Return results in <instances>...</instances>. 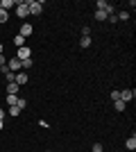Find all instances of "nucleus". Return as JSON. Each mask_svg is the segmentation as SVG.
I'll return each instance as SVG.
<instances>
[{
    "label": "nucleus",
    "instance_id": "f257e3e1",
    "mask_svg": "<svg viewBox=\"0 0 136 152\" xmlns=\"http://www.w3.org/2000/svg\"><path fill=\"white\" fill-rule=\"evenodd\" d=\"M16 16H18V18H25V16H30L27 0H25V2H23V0H20V2H16Z\"/></svg>",
    "mask_w": 136,
    "mask_h": 152
},
{
    "label": "nucleus",
    "instance_id": "f03ea898",
    "mask_svg": "<svg viewBox=\"0 0 136 152\" xmlns=\"http://www.w3.org/2000/svg\"><path fill=\"white\" fill-rule=\"evenodd\" d=\"M27 7H30V14H36V16L43 12V2L41 0H27Z\"/></svg>",
    "mask_w": 136,
    "mask_h": 152
},
{
    "label": "nucleus",
    "instance_id": "7ed1b4c3",
    "mask_svg": "<svg viewBox=\"0 0 136 152\" xmlns=\"http://www.w3.org/2000/svg\"><path fill=\"white\" fill-rule=\"evenodd\" d=\"M16 59H32V50L27 48V45H23V48H18V52H16Z\"/></svg>",
    "mask_w": 136,
    "mask_h": 152
},
{
    "label": "nucleus",
    "instance_id": "20e7f679",
    "mask_svg": "<svg viewBox=\"0 0 136 152\" xmlns=\"http://www.w3.org/2000/svg\"><path fill=\"white\" fill-rule=\"evenodd\" d=\"M134 95H136V91H134V89H125V91H120V100L127 104V102L134 100Z\"/></svg>",
    "mask_w": 136,
    "mask_h": 152
},
{
    "label": "nucleus",
    "instance_id": "39448f33",
    "mask_svg": "<svg viewBox=\"0 0 136 152\" xmlns=\"http://www.w3.org/2000/svg\"><path fill=\"white\" fill-rule=\"evenodd\" d=\"M7 68L12 70V73H20V70H23L20 68V59H16V57L9 59V61H7Z\"/></svg>",
    "mask_w": 136,
    "mask_h": 152
},
{
    "label": "nucleus",
    "instance_id": "423d86ee",
    "mask_svg": "<svg viewBox=\"0 0 136 152\" xmlns=\"http://www.w3.org/2000/svg\"><path fill=\"white\" fill-rule=\"evenodd\" d=\"M14 82L18 84V86H23V84H27V82H30V77H27V73H25V70H20V73H16Z\"/></svg>",
    "mask_w": 136,
    "mask_h": 152
},
{
    "label": "nucleus",
    "instance_id": "0eeeda50",
    "mask_svg": "<svg viewBox=\"0 0 136 152\" xmlns=\"http://www.w3.org/2000/svg\"><path fill=\"white\" fill-rule=\"evenodd\" d=\"M20 37L25 39V37H30V34H32V25H27V23H23V25H20V32H18Z\"/></svg>",
    "mask_w": 136,
    "mask_h": 152
},
{
    "label": "nucleus",
    "instance_id": "6e6552de",
    "mask_svg": "<svg viewBox=\"0 0 136 152\" xmlns=\"http://www.w3.org/2000/svg\"><path fill=\"white\" fill-rule=\"evenodd\" d=\"M125 148H127V150H136V136H134V134L125 141Z\"/></svg>",
    "mask_w": 136,
    "mask_h": 152
},
{
    "label": "nucleus",
    "instance_id": "1a4fd4ad",
    "mask_svg": "<svg viewBox=\"0 0 136 152\" xmlns=\"http://www.w3.org/2000/svg\"><path fill=\"white\" fill-rule=\"evenodd\" d=\"M7 93H9V95H16V93H18V84H16V82H9V84H7Z\"/></svg>",
    "mask_w": 136,
    "mask_h": 152
},
{
    "label": "nucleus",
    "instance_id": "9d476101",
    "mask_svg": "<svg viewBox=\"0 0 136 152\" xmlns=\"http://www.w3.org/2000/svg\"><path fill=\"white\" fill-rule=\"evenodd\" d=\"M14 43H16V48H23V45H25V39L20 37V34H16V37H14Z\"/></svg>",
    "mask_w": 136,
    "mask_h": 152
},
{
    "label": "nucleus",
    "instance_id": "9b49d317",
    "mask_svg": "<svg viewBox=\"0 0 136 152\" xmlns=\"http://www.w3.org/2000/svg\"><path fill=\"white\" fill-rule=\"evenodd\" d=\"M91 45V37H82L79 39V48H89Z\"/></svg>",
    "mask_w": 136,
    "mask_h": 152
},
{
    "label": "nucleus",
    "instance_id": "f8f14e48",
    "mask_svg": "<svg viewBox=\"0 0 136 152\" xmlns=\"http://www.w3.org/2000/svg\"><path fill=\"white\" fill-rule=\"evenodd\" d=\"M113 109H116V111H125V102L123 100H113Z\"/></svg>",
    "mask_w": 136,
    "mask_h": 152
},
{
    "label": "nucleus",
    "instance_id": "ddd939ff",
    "mask_svg": "<svg viewBox=\"0 0 136 152\" xmlns=\"http://www.w3.org/2000/svg\"><path fill=\"white\" fill-rule=\"evenodd\" d=\"M16 102H18V95H7V104L9 107H16Z\"/></svg>",
    "mask_w": 136,
    "mask_h": 152
},
{
    "label": "nucleus",
    "instance_id": "4468645a",
    "mask_svg": "<svg viewBox=\"0 0 136 152\" xmlns=\"http://www.w3.org/2000/svg\"><path fill=\"white\" fill-rule=\"evenodd\" d=\"M7 20H9V12L0 9V23H7Z\"/></svg>",
    "mask_w": 136,
    "mask_h": 152
},
{
    "label": "nucleus",
    "instance_id": "2eb2a0df",
    "mask_svg": "<svg viewBox=\"0 0 136 152\" xmlns=\"http://www.w3.org/2000/svg\"><path fill=\"white\" fill-rule=\"evenodd\" d=\"M32 59H23V61H20V68H23V70H27V68H30V66H32Z\"/></svg>",
    "mask_w": 136,
    "mask_h": 152
},
{
    "label": "nucleus",
    "instance_id": "dca6fc26",
    "mask_svg": "<svg viewBox=\"0 0 136 152\" xmlns=\"http://www.w3.org/2000/svg\"><path fill=\"white\" fill-rule=\"evenodd\" d=\"M16 107H18L20 111H23V109L27 107V100H25V98H18V102H16Z\"/></svg>",
    "mask_w": 136,
    "mask_h": 152
},
{
    "label": "nucleus",
    "instance_id": "f3484780",
    "mask_svg": "<svg viewBox=\"0 0 136 152\" xmlns=\"http://www.w3.org/2000/svg\"><path fill=\"white\" fill-rule=\"evenodd\" d=\"M116 18H118V20H127V18H129V14L123 9V12H118V14H116Z\"/></svg>",
    "mask_w": 136,
    "mask_h": 152
},
{
    "label": "nucleus",
    "instance_id": "a211bd4d",
    "mask_svg": "<svg viewBox=\"0 0 136 152\" xmlns=\"http://www.w3.org/2000/svg\"><path fill=\"white\" fill-rule=\"evenodd\" d=\"M95 20H107V14L100 12V9H95Z\"/></svg>",
    "mask_w": 136,
    "mask_h": 152
},
{
    "label": "nucleus",
    "instance_id": "6ab92c4d",
    "mask_svg": "<svg viewBox=\"0 0 136 152\" xmlns=\"http://www.w3.org/2000/svg\"><path fill=\"white\" fill-rule=\"evenodd\" d=\"M7 114H9V116H18L20 109H18V107H9V111H7Z\"/></svg>",
    "mask_w": 136,
    "mask_h": 152
},
{
    "label": "nucleus",
    "instance_id": "aec40b11",
    "mask_svg": "<svg viewBox=\"0 0 136 152\" xmlns=\"http://www.w3.org/2000/svg\"><path fill=\"white\" fill-rule=\"evenodd\" d=\"M82 37H91V27H89V25L82 27Z\"/></svg>",
    "mask_w": 136,
    "mask_h": 152
},
{
    "label": "nucleus",
    "instance_id": "412c9836",
    "mask_svg": "<svg viewBox=\"0 0 136 152\" xmlns=\"http://www.w3.org/2000/svg\"><path fill=\"white\" fill-rule=\"evenodd\" d=\"M102 150H104L102 143H93V152H102Z\"/></svg>",
    "mask_w": 136,
    "mask_h": 152
},
{
    "label": "nucleus",
    "instance_id": "4be33fe9",
    "mask_svg": "<svg viewBox=\"0 0 136 152\" xmlns=\"http://www.w3.org/2000/svg\"><path fill=\"white\" fill-rule=\"evenodd\" d=\"M107 20H109L111 25H116V23H118V18H116V14H111V16H107Z\"/></svg>",
    "mask_w": 136,
    "mask_h": 152
},
{
    "label": "nucleus",
    "instance_id": "5701e85b",
    "mask_svg": "<svg viewBox=\"0 0 136 152\" xmlns=\"http://www.w3.org/2000/svg\"><path fill=\"white\" fill-rule=\"evenodd\" d=\"M111 98H113V100H120V91L113 89V91H111Z\"/></svg>",
    "mask_w": 136,
    "mask_h": 152
},
{
    "label": "nucleus",
    "instance_id": "b1692460",
    "mask_svg": "<svg viewBox=\"0 0 136 152\" xmlns=\"http://www.w3.org/2000/svg\"><path fill=\"white\" fill-rule=\"evenodd\" d=\"M0 66H7V59H5V55H0Z\"/></svg>",
    "mask_w": 136,
    "mask_h": 152
},
{
    "label": "nucleus",
    "instance_id": "393cba45",
    "mask_svg": "<svg viewBox=\"0 0 136 152\" xmlns=\"http://www.w3.org/2000/svg\"><path fill=\"white\" fill-rule=\"evenodd\" d=\"M0 121H5V109L0 107Z\"/></svg>",
    "mask_w": 136,
    "mask_h": 152
},
{
    "label": "nucleus",
    "instance_id": "a878e982",
    "mask_svg": "<svg viewBox=\"0 0 136 152\" xmlns=\"http://www.w3.org/2000/svg\"><path fill=\"white\" fill-rule=\"evenodd\" d=\"M2 127H5V121H0V132H2Z\"/></svg>",
    "mask_w": 136,
    "mask_h": 152
},
{
    "label": "nucleus",
    "instance_id": "bb28decb",
    "mask_svg": "<svg viewBox=\"0 0 136 152\" xmlns=\"http://www.w3.org/2000/svg\"><path fill=\"white\" fill-rule=\"evenodd\" d=\"M0 55H2V43H0Z\"/></svg>",
    "mask_w": 136,
    "mask_h": 152
},
{
    "label": "nucleus",
    "instance_id": "cd10ccee",
    "mask_svg": "<svg viewBox=\"0 0 136 152\" xmlns=\"http://www.w3.org/2000/svg\"><path fill=\"white\" fill-rule=\"evenodd\" d=\"M0 82H2V75H0Z\"/></svg>",
    "mask_w": 136,
    "mask_h": 152
}]
</instances>
